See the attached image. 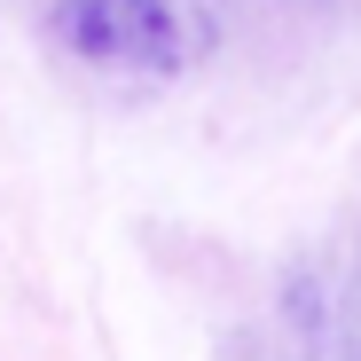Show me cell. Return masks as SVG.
Segmentation results:
<instances>
[{
	"mask_svg": "<svg viewBox=\"0 0 361 361\" xmlns=\"http://www.w3.org/2000/svg\"><path fill=\"white\" fill-rule=\"evenodd\" d=\"M55 39L87 63H165L173 8L165 0H55Z\"/></svg>",
	"mask_w": 361,
	"mask_h": 361,
	"instance_id": "1",
	"label": "cell"
}]
</instances>
